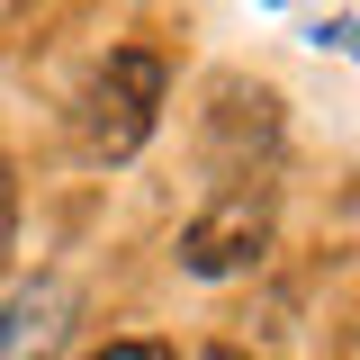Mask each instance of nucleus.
Wrapping results in <instances>:
<instances>
[{"label":"nucleus","instance_id":"nucleus-2","mask_svg":"<svg viewBox=\"0 0 360 360\" xmlns=\"http://www.w3.org/2000/svg\"><path fill=\"white\" fill-rule=\"evenodd\" d=\"M270 243V180L252 189H225L217 207H198V217L180 225V270L189 279H234V270H252Z\"/></svg>","mask_w":360,"mask_h":360},{"label":"nucleus","instance_id":"nucleus-5","mask_svg":"<svg viewBox=\"0 0 360 360\" xmlns=\"http://www.w3.org/2000/svg\"><path fill=\"white\" fill-rule=\"evenodd\" d=\"M90 360H180L172 342H108V352H90Z\"/></svg>","mask_w":360,"mask_h":360},{"label":"nucleus","instance_id":"nucleus-6","mask_svg":"<svg viewBox=\"0 0 360 360\" xmlns=\"http://www.w3.org/2000/svg\"><path fill=\"white\" fill-rule=\"evenodd\" d=\"M198 360H243V352H234V342H217V352H198Z\"/></svg>","mask_w":360,"mask_h":360},{"label":"nucleus","instance_id":"nucleus-1","mask_svg":"<svg viewBox=\"0 0 360 360\" xmlns=\"http://www.w3.org/2000/svg\"><path fill=\"white\" fill-rule=\"evenodd\" d=\"M162 90H172L162 54L117 45V54L90 72V90H82V144L99 153V162H127L135 144L153 135V117H162Z\"/></svg>","mask_w":360,"mask_h":360},{"label":"nucleus","instance_id":"nucleus-3","mask_svg":"<svg viewBox=\"0 0 360 360\" xmlns=\"http://www.w3.org/2000/svg\"><path fill=\"white\" fill-rule=\"evenodd\" d=\"M63 333H72V288H63V279H37L18 307L0 315V360H37L45 342H63Z\"/></svg>","mask_w":360,"mask_h":360},{"label":"nucleus","instance_id":"nucleus-4","mask_svg":"<svg viewBox=\"0 0 360 360\" xmlns=\"http://www.w3.org/2000/svg\"><path fill=\"white\" fill-rule=\"evenodd\" d=\"M9 243H18V172L0 162V262H9Z\"/></svg>","mask_w":360,"mask_h":360}]
</instances>
